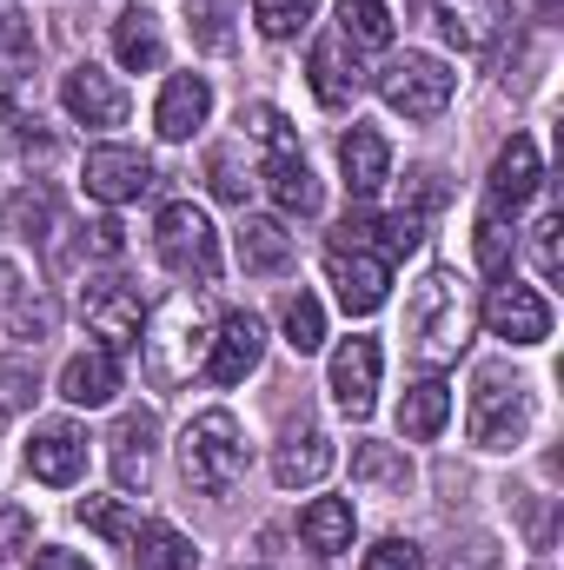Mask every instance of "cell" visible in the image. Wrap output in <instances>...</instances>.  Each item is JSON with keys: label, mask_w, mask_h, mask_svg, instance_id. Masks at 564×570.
Instances as JSON below:
<instances>
[{"label": "cell", "mask_w": 564, "mask_h": 570, "mask_svg": "<svg viewBox=\"0 0 564 570\" xmlns=\"http://www.w3.org/2000/svg\"><path fill=\"white\" fill-rule=\"evenodd\" d=\"M431 20L458 53H485L512 27V0H431Z\"/></svg>", "instance_id": "9a60e30c"}, {"label": "cell", "mask_w": 564, "mask_h": 570, "mask_svg": "<svg viewBox=\"0 0 564 570\" xmlns=\"http://www.w3.org/2000/svg\"><path fill=\"white\" fill-rule=\"evenodd\" d=\"M114 392H120V352H107V345H87V352H74L67 365H60V399L67 405H114Z\"/></svg>", "instance_id": "7402d4cb"}, {"label": "cell", "mask_w": 564, "mask_h": 570, "mask_svg": "<svg viewBox=\"0 0 564 570\" xmlns=\"http://www.w3.org/2000/svg\"><path fill=\"white\" fill-rule=\"evenodd\" d=\"M445 206V173H412V206H399V213H412V219H425V213H438Z\"/></svg>", "instance_id": "f6af8a7d"}, {"label": "cell", "mask_w": 564, "mask_h": 570, "mask_svg": "<svg viewBox=\"0 0 564 570\" xmlns=\"http://www.w3.org/2000/svg\"><path fill=\"white\" fill-rule=\"evenodd\" d=\"M60 107H67L80 127H120V120H127V87H120L107 67L74 60V67L60 73Z\"/></svg>", "instance_id": "8fae6325"}, {"label": "cell", "mask_w": 564, "mask_h": 570, "mask_svg": "<svg viewBox=\"0 0 564 570\" xmlns=\"http://www.w3.org/2000/svg\"><path fill=\"white\" fill-rule=\"evenodd\" d=\"M7 233H13V239H27V246H47V239L60 233V193H54L47 179L20 186V193L7 199Z\"/></svg>", "instance_id": "83f0119b"}, {"label": "cell", "mask_w": 564, "mask_h": 570, "mask_svg": "<svg viewBox=\"0 0 564 570\" xmlns=\"http://www.w3.org/2000/svg\"><path fill=\"white\" fill-rule=\"evenodd\" d=\"M240 127H246V140H260L266 153L292 146V127H285V114H280V107H246V114H240Z\"/></svg>", "instance_id": "7bdbcfd3"}, {"label": "cell", "mask_w": 564, "mask_h": 570, "mask_svg": "<svg viewBox=\"0 0 564 570\" xmlns=\"http://www.w3.org/2000/svg\"><path fill=\"white\" fill-rule=\"evenodd\" d=\"M352 484H359V491H386V498H406V491H412V458H406L399 444L359 438V444H352Z\"/></svg>", "instance_id": "d4e9b609"}, {"label": "cell", "mask_w": 564, "mask_h": 570, "mask_svg": "<svg viewBox=\"0 0 564 570\" xmlns=\"http://www.w3.org/2000/svg\"><path fill=\"white\" fill-rule=\"evenodd\" d=\"M379 338H346L339 352H332V399H339V412L346 419H372V405H379Z\"/></svg>", "instance_id": "7c38bea8"}, {"label": "cell", "mask_w": 564, "mask_h": 570, "mask_svg": "<svg viewBox=\"0 0 564 570\" xmlns=\"http://www.w3.org/2000/svg\"><path fill=\"white\" fill-rule=\"evenodd\" d=\"M312 13H319V0H253V20L266 40H299L312 27Z\"/></svg>", "instance_id": "d590c367"}, {"label": "cell", "mask_w": 564, "mask_h": 570, "mask_svg": "<svg viewBox=\"0 0 564 570\" xmlns=\"http://www.w3.org/2000/svg\"><path fill=\"white\" fill-rule=\"evenodd\" d=\"M80 179H87V193L100 206H127V199H140L146 186H153V159H146L140 146H94L87 166H80Z\"/></svg>", "instance_id": "4fadbf2b"}, {"label": "cell", "mask_w": 564, "mask_h": 570, "mask_svg": "<svg viewBox=\"0 0 564 570\" xmlns=\"http://www.w3.org/2000/svg\"><path fill=\"white\" fill-rule=\"evenodd\" d=\"M213 325H220V305L206 298V285H179L166 305H153L146 325H140L146 385H153V392H179V385H193V372H206Z\"/></svg>", "instance_id": "6da1fadb"}, {"label": "cell", "mask_w": 564, "mask_h": 570, "mask_svg": "<svg viewBox=\"0 0 564 570\" xmlns=\"http://www.w3.org/2000/svg\"><path fill=\"white\" fill-rule=\"evenodd\" d=\"M332 438L312 425V419H299V425L280 431V444H273V484L280 491H305V484H319L325 471H332Z\"/></svg>", "instance_id": "5bb4252c"}, {"label": "cell", "mask_w": 564, "mask_h": 570, "mask_svg": "<svg viewBox=\"0 0 564 570\" xmlns=\"http://www.w3.org/2000/svg\"><path fill=\"white\" fill-rule=\"evenodd\" d=\"M246 431L233 412H200V419H186L179 431V471H186V484L193 491H206V498H226V491H240V478H246Z\"/></svg>", "instance_id": "3957f363"}, {"label": "cell", "mask_w": 564, "mask_h": 570, "mask_svg": "<svg viewBox=\"0 0 564 570\" xmlns=\"http://www.w3.org/2000/svg\"><path fill=\"white\" fill-rule=\"evenodd\" d=\"M532 193H538V140H505L498 146V159H492V179H485V213H518V206H532Z\"/></svg>", "instance_id": "e0dca14e"}, {"label": "cell", "mask_w": 564, "mask_h": 570, "mask_svg": "<svg viewBox=\"0 0 564 570\" xmlns=\"http://www.w3.org/2000/svg\"><path fill=\"white\" fill-rule=\"evenodd\" d=\"M27 570H94L80 551H60V544H47V551H33V564Z\"/></svg>", "instance_id": "7dc6e473"}, {"label": "cell", "mask_w": 564, "mask_h": 570, "mask_svg": "<svg viewBox=\"0 0 564 570\" xmlns=\"http://www.w3.org/2000/svg\"><path fill=\"white\" fill-rule=\"evenodd\" d=\"M120 253H127L120 219H87V226H74V259H120Z\"/></svg>", "instance_id": "ab89813d"}, {"label": "cell", "mask_w": 564, "mask_h": 570, "mask_svg": "<svg viewBox=\"0 0 564 570\" xmlns=\"http://www.w3.org/2000/svg\"><path fill=\"white\" fill-rule=\"evenodd\" d=\"M445 419H451V385H445V379H419V385L399 399V431L419 438V444L425 438H438Z\"/></svg>", "instance_id": "f546056e"}, {"label": "cell", "mask_w": 564, "mask_h": 570, "mask_svg": "<svg viewBox=\"0 0 564 570\" xmlns=\"http://www.w3.org/2000/svg\"><path fill=\"white\" fill-rule=\"evenodd\" d=\"M339 173H346V193H352V199L386 193V179H392V146H386V134L352 120V134L339 140Z\"/></svg>", "instance_id": "44dd1931"}, {"label": "cell", "mask_w": 564, "mask_h": 570, "mask_svg": "<svg viewBox=\"0 0 564 570\" xmlns=\"http://www.w3.org/2000/svg\"><path fill=\"white\" fill-rule=\"evenodd\" d=\"M33 544V511L27 504H13V498H0V564L7 558H20Z\"/></svg>", "instance_id": "b9f144b4"}, {"label": "cell", "mask_w": 564, "mask_h": 570, "mask_svg": "<svg viewBox=\"0 0 564 570\" xmlns=\"http://www.w3.org/2000/svg\"><path fill=\"white\" fill-rule=\"evenodd\" d=\"M465 431H471L478 451H512V444H525V431H532V385H525L518 372H505V365H485L478 385H471Z\"/></svg>", "instance_id": "277c9868"}, {"label": "cell", "mask_w": 564, "mask_h": 570, "mask_svg": "<svg viewBox=\"0 0 564 570\" xmlns=\"http://www.w3.org/2000/svg\"><path fill=\"white\" fill-rule=\"evenodd\" d=\"M280 325H285V345L305 358V352H319L325 345V305L312 298V292H292L280 305Z\"/></svg>", "instance_id": "1f68e13d"}, {"label": "cell", "mask_w": 564, "mask_h": 570, "mask_svg": "<svg viewBox=\"0 0 564 570\" xmlns=\"http://www.w3.org/2000/svg\"><path fill=\"white\" fill-rule=\"evenodd\" d=\"M339 40L352 53H386L392 47V7L386 0H339Z\"/></svg>", "instance_id": "f1b7e54d"}, {"label": "cell", "mask_w": 564, "mask_h": 570, "mask_svg": "<svg viewBox=\"0 0 564 570\" xmlns=\"http://www.w3.org/2000/svg\"><path fill=\"white\" fill-rule=\"evenodd\" d=\"M153 253H159V266H166L173 279H186V285L220 279V233H213V219H206L193 199H173V206L153 219Z\"/></svg>", "instance_id": "5b68a950"}, {"label": "cell", "mask_w": 564, "mask_h": 570, "mask_svg": "<svg viewBox=\"0 0 564 570\" xmlns=\"http://www.w3.org/2000/svg\"><path fill=\"white\" fill-rule=\"evenodd\" d=\"M471 253H478V273L505 279V266H512V219L505 213H485L478 233H471Z\"/></svg>", "instance_id": "8d00e7d4"}, {"label": "cell", "mask_w": 564, "mask_h": 570, "mask_svg": "<svg viewBox=\"0 0 564 570\" xmlns=\"http://www.w3.org/2000/svg\"><path fill=\"white\" fill-rule=\"evenodd\" d=\"M305 80H312V100L325 107V114H346L359 94H366V73H359V53L332 33V40H319L312 47V60H305Z\"/></svg>", "instance_id": "2e32d148"}, {"label": "cell", "mask_w": 564, "mask_h": 570, "mask_svg": "<svg viewBox=\"0 0 564 570\" xmlns=\"http://www.w3.org/2000/svg\"><path fill=\"white\" fill-rule=\"evenodd\" d=\"M532 259H538L545 285L564 279V213H545V219L532 226Z\"/></svg>", "instance_id": "60d3db41"}, {"label": "cell", "mask_w": 564, "mask_h": 570, "mask_svg": "<svg viewBox=\"0 0 564 570\" xmlns=\"http://www.w3.org/2000/svg\"><path fill=\"white\" fill-rule=\"evenodd\" d=\"M114 60H120L127 73H153V67L166 60V33H159V13H153V7H127V13L114 20Z\"/></svg>", "instance_id": "484cf974"}, {"label": "cell", "mask_w": 564, "mask_h": 570, "mask_svg": "<svg viewBox=\"0 0 564 570\" xmlns=\"http://www.w3.org/2000/svg\"><path fill=\"white\" fill-rule=\"evenodd\" d=\"M260 358H266V325H260V312H246V305L220 312L213 352H206V379H213V385H246V379L260 372Z\"/></svg>", "instance_id": "ba28073f"}, {"label": "cell", "mask_w": 564, "mask_h": 570, "mask_svg": "<svg viewBox=\"0 0 564 570\" xmlns=\"http://www.w3.org/2000/svg\"><path fill=\"white\" fill-rule=\"evenodd\" d=\"M233 253H240V266L253 273V279H273L292 266V233H285V219H260V213H246V226L233 233Z\"/></svg>", "instance_id": "603a6c76"}, {"label": "cell", "mask_w": 564, "mask_h": 570, "mask_svg": "<svg viewBox=\"0 0 564 570\" xmlns=\"http://www.w3.org/2000/svg\"><path fill=\"white\" fill-rule=\"evenodd\" d=\"M27 471L40 484H80V471H87V431L67 425V419L40 425L27 438Z\"/></svg>", "instance_id": "ac0fdd59"}, {"label": "cell", "mask_w": 564, "mask_h": 570, "mask_svg": "<svg viewBox=\"0 0 564 570\" xmlns=\"http://www.w3.org/2000/svg\"><path fill=\"white\" fill-rule=\"evenodd\" d=\"M485 325L505 338V345H545L552 338V298L538 285H518L512 273L485 292Z\"/></svg>", "instance_id": "9c48e42d"}, {"label": "cell", "mask_w": 564, "mask_h": 570, "mask_svg": "<svg viewBox=\"0 0 564 570\" xmlns=\"http://www.w3.org/2000/svg\"><path fill=\"white\" fill-rule=\"evenodd\" d=\"M74 305H80L87 332H94V338H100L107 352H127V345H140L146 298H140V285L127 279V273H87Z\"/></svg>", "instance_id": "8992f818"}, {"label": "cell", "mask_w": 564, "mask_h": 570, "mask_svg": "<svg viewBox=\"0 0 564 570\" xmlns=\"http://www.w3.org/2000/svg\"><path fill=\"white\" fill-rule=\"evenodd\" d=\"M127 551H134V564H140V570H193V564H200L193 538H179L173 524H140Z\"/></svg>", "instance_id": "4dcf8cb0"}, {"label": "cell", "mask_w": 564, "mask_h": 570, "mask_svg": "<svg viewBox=\"0 0 564 570\" xmlns=\"http://www.w3.org/2000/svg\"><path fill=\"white\" fill-rule=\"evenodd\" d=\"M325 279H332L339 305H346L352 318H372V312L386 305V292H392V259L359 253V246H325Z\"/></svg>", "instance_id": "30bf717a"}, {"label": "cell", "mask_w": 564, "mask_h": 570, "mask_svg": "<svg viewBox=\"0 0 564 570\" xmlns=\"http://www.w3.org/2000/svg\"><path fill=\"white\" fill-rule=\"evenodd\" d=\"M359 570H425V551L412 544V538H379Z\"/></svg>", "instance_id": "ee69618b"}, {"label": "cell", "mask_w": 564, "mask_h": 570, "mask_svg": "<svg viewBox=\"0 0 564 570\" xmlns=\"http://www.w3.org/2000/svg\"><path fill=\"white\" fill-rule=\"evenodd\" d=\"M193 40H200V47H226V40H233V33H226V13H220V7H200V13H193Z\"/></svg>", "instance_id": "bcb514c9"}, {"label": "cell", "mask_w": 564, "mask_h": 570, "mask_svg": "<svg viewBox=\"0 0 564 570\" xmlns=\"http://www.w3.org/2000/svg\"><path fill=\"white\" fill-rule=\"evenodd\" d=\"M54 298L47 292H33V298H7V332L20 338V345H40V338H54Z\"/></svg>", "instance_id": "74e56055"}, {"label": "cell", "mask_w": 564, "mask_h": 570, "mask_svg": "<svg viewBox=\"0 0 564 570\" xmlns=\"http://www.w3.org/2000/svg\"><path fill=\"white\" fill-rule=\"evenodd\" d=\"M206 179H213V193L226 206H246V193H253V173L240 166V146H213L206 153Z\"/></svg>", "instance_id": "f35d334b"}, {"label": "cell", "mask_w": 564, "mask_h": 570, "mask_svg": "<svg viewBox=\"0 0 564 570\" xmlns=\"http://www.w3.org/2000/svg\"><path fill=\"white\" fill-rule=\"evenodd\" d=\"M74 518H80L87 531H100L107 544H134V531H140V518L127 511V498H94V491H87V498L74 504Z\"/></svg>", "instance_id": "d6a6232c"}, {"label": "cell", "mask_w": 564, "mask_h": 570, "mask_svg": "<svg viewBox=\"0 0 564 570\" xmlns=\"http://www.w3.org/2000/svg\"><path fill=\"white\" fill-rule=\"evenodd\" d=\"M266 193H273V206L292 213V219L319 213V179H312V166H305V153H299V146L266 153Z\"/></svg>", "instance_id": "cb8c5ba5"}, {"label": "cell", "mask_w": 564, "mask_h": 570, "mask_svg": "<svg viewBox=\"0 0 564 570\" xmlns=\"http://www.w3.org/2000/svg\"><path fill=\"white\" fill-rule=\"evenodd\" d=\"M352 498H312L305 511H299V544L305 551H319V558H339V551H352Z\"/></svg>", "instance_id": "4316f807"}, {"label": "cell", "mask_w": 564, "mask_h": 570, "mask_svg": "<svg viewBox=\"0 0 564 570\" xmlns=\"http://www.w3.org/2000/svg\"><path fill=\"white\" fill-rule=\"evenodd\" d=\"M379 94H386V107L406 114V120H438V114L451 107V94H458V73H451L438 53H399V60H386Z\"/></svg>", "instance_id": "52a82bcc"}, {"label": "cell", "mask_w": 564, "mask_h": 570, "mask_svg": "<svg viewBox=\"0 0 564 570\" xmlns=\"http://www.w3.org/2000/svg\"><path fill=\"white\" fill-rule=\"evenodd\" d=\"M33 399H40V365L20 358V352H7L0 358V425L20 419V412H33Z\"/></svg>", "instance_id": "836d02e7"}, {"label": "cell", "mask_w": 564, "mask_h": 570, "mask_svg": "<svg viewBox=\"0 0 564 570\" xmlns=\"http://www.w3.org/2000/svg\"><path fill=\"white\" fill-rule=\"evenodd\" d=\"M471 318H478V305L458 273H425L412 305H406V352H412V365H425V379H438L445 365L465 358Z\"/></svg>", "instance_id": "7a4b0ae2"}, {"label": "cell", "mask_w": 564, "mask_h": 570, "mask_svg": "<svg viewBox=\"0 0 564 570\" xmlns=\"http://www.w3.org/2000/svg\"><path fill=\"white\" fill-rule=\"evenodd\" d=\"M153 438H159V419L153 412H120L114 419V431H107V464H114V484L120 491H146Z\"/></svg>", "instance_id": "d6986e66"}, {"label": "cell", "mask_w": 564, "mask_h": 570, "mask_svg": "<svg viewBox=\"0 0 564 570\" xmlns=\"http://www.w3.org/2000/svg\"><path fill=\"white\" fill-rule=\"evenodd\" d=\"M33 53H40L33 20H27V13H13V7H0V80L27 73V67H33Z\"/></svg>", "instance_id": "e575fe53"}, {"label": "cell", "mask_w": 564, "mask_h": 570, "mask_svg": "<svg viewBox=\"0 0 564 570\" xmlns=\"http://www.w3.org/2000/svg\"><path fill=\"white\" fill-rule=\"evenodd\" d=\"M206 114H213V87H206V73H173V80L159 87L153 127H159V140H193V134L206 127Z\"/></svg>", "instance_id": "ffe728a7"}]
</instances>
